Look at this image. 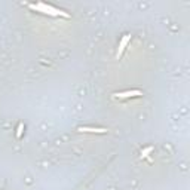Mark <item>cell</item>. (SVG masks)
Wrapping results in <instances>:
<instances>
[{"instance_id": "1", "label": "cell", "mask_w": 190, "mask_h": 190, "mask_svg": "<svg viewBox=\"0 0 190 190\" xmlns=\"http://www.w3.org/2000/svg\"><path fill=\"white\" fill-rule=\"evenodd\" d=\"M30 9L33 11H37V12H42V13H46V15H51V17H64V18H68L70 15L67 12H64L61 9H58V7H54L51 6V5H46V3H37V5H33L30 3L28 5Z\"/></svg>"}, {"instance_id": "2", "label": "cell", "mask_w": 190, "mask_h": 190, "mask_svg": "<svg viewBox=\"0 0 190 190\" xmlns=\"http://www.w3.org/2000/svg\"><path fill=\"white\" fill-rule=\"evenodd\" d=\"M143 95V92L138 91V89H131V91H125V92H116L114 94V98H129V97H140Z\"/></svg>"}, {"instance_id": "3", "label": "cell", "mask_w": 190, "mask_h": 190, "mask_svg": "<svg viewBox=\"0 0 190 190\" xmlns=\"http://www.w3.org/2000/svg\"><path fill=\"white\" fill-rule=\"evenodd\" d=\"M129 42H131V36H129V34H126V36L122 37V40H120V43H119V48H117V52H116V58H117V60L122 56L123 51H125V48L128 46Z\"/></svg>"}, {"instance_id": "4", "label": "cell", "mask_w": 190, "mask_h": 190, "mask_svg": "<svg viewBox=\"0 0 190 190\" xmlns=\"http://www.w3.org/2000/svg\"><path fill=\"white\" fill-rule=\"evenodd\" d=\"M79 132H89V134H105L107 129L104 128H91V126H80L77 129Z\"/></svg>"}, {"instance_id": "5", "label": "cell", "mask_w": 190, "mask_h": 190, "mask_svg": "<svg viewBox=\"0 0 190 190\" xmlns=\"http://www.w3.org/2000/svg\"><path fill=\"white\" fill-rule=\"evenodd\" d=\"M153 152V147H146L144 150H141V158H149V154Z\"/></svg>"}, {"instance_id": "6", "label": "cell", "mask_w": 190, "mask_h": 190, "mask_svg": "<svg viewBox=\"0 0 190 190\" xmlns=\"http://www.w3.org/2000/svg\"><path fill=\"white\" fill-rule=\"evenodd\" d=\"M22 129H24V125H22V123H19L18 129H17V137H18V138H21V135H22Z\"/></svg>"}]
</instances>
